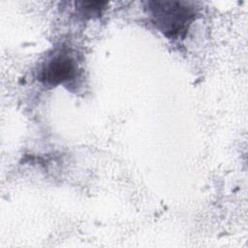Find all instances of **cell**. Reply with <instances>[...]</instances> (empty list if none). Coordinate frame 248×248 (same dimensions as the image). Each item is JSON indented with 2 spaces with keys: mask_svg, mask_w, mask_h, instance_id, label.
I'll list each match as a JSON object with an SVG mask.
<instances>
[{
  "mask_svg": "<svg viewBox=\"0 0 248 248\" xmlns=\"http://www.w3.org/2000/svg\"><path fill=\"white\" fill-rule=\"evenodd\" d=\"M145 8L152 24L172 40L183 39L197 16L194 4L184 1H147Z\"/></svg>",
  "mask_w": 248,
  "mask_h": 248,
  "instance_id": "6da1fadb",
  "label": "cell"
},
{
  "mask_svg": "<svg viewBox=\"0 0 248 248\" xmlns=\"http://www.w3.org/2000/svg\"><path fill=\"white\" fill-rule=\"evenodd\" d=\"M78 66L76 59L67 52H60L44 63L38 79L46 85H66L78 78Z\"/></svg>",
  "mask_w": 248,
  "mask_h": 248,
  "instance_id": "7a4b0ae2",
  "label": "cell"
},
{
  "mask_svg": "<svg viewBox=\"0 0 248 248\" xmlns=\"http://www.w3.org/2000/svg\"><path fill=\"white\" fill-rule=\"evenodd\" d=\"M78 10L82 16H95L99 15L105 9L107 2H80Z\"/></svg>",
  "mask_w": 248,
  "mask_h": 248,
  "instance_id": "3957f363",
  "label": "cell"
}]
</instances>
